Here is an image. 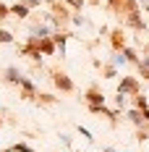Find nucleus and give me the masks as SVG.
<instances>
[{"label": "nucleus", "mask_w": 149, "mask_h": 152, "mask_svg": "<svg viewBox=\"0 0 149 152\" xmlns=\"http://www.w3.org/2000/svg\"><path fill=\"white\" fill-rule=\"evenodd\" d=\"M118 94H139V81L131 79V76H123V81L118 84Z\"/></svg>", "instance_id": "1"}, {"label": "nucleus", "mask_w": 149, "mask_h": 152, "mask_svg": "<svg viewBox=\"0 0 149 152\" xmlns=\"http://www.w3.org/2000/svg\"><path fill=\"white\" fill-rule=\"evenodd\" d=\"M52 81H55L63 92H71V89H73V81H71L65 74H60V71H55V74H52Z\"/></svg>", "instance_id": "2"}, {"label": "nucleus", "mask_w": 149, "mask_h": 152, "mask_svg": "<svg viewBox=\"0 0 149 152\" xmlns=\"http://www.w3.org/2000/svg\"><path fill=\"white\" fill-rule=\"evenodd\" d=\"M5 79H8V81H13V84H21V87L26 84V79L18 74V68H5Z\"/></svg>", "instance_id": "3"}, {"label": "nucleus", "mask_w": 149, "mask_h": 152, "mask_svg": "<svg viewBox=\"0 0 149 152\" xmlns=\"http://www.w3.org/2000/svg\"><path fill=\"white\" fill-rule=\"evenodd\" d=\"M65 37H68V34H63V31H55V34H52V39H55V45H58L60 55H65Z\"/></svg>", "instance_id": "4"}, {"label": "nucleus", "mask_w": 149, "mask_h": 152, "mask_svg": "<svg viewBox=\"0 0 149 152\" xmlns=\"http://www.w3.org/2000/svg\"><path fill=\"white\" fill-rule=\"evenodd\" d=\"M39 47H42V53H45V55H52L58 45H55V39H47V37H45V39L39 42Z\"/></svg>", "instance_id": "5"}, {"label": "nucleus", "mask_w": 149, "mask_h": 152, "mask_svg": "<svg viewBox=\"0 0 149 152\" xmlns=\"http://www.w3.org/2000/svg\"><path fill=\"white\" fill-rule=\"evenodd\" d=\"M47 34H50V31H47L45 24H37V26H31V37H39V39H45Z\"/></svg>", "instance_id": "6"}, {"label": "nucleus", "mask_w": 149, "mask_h": 152, "mask_svg": "<svg viewBox=\"0 0 149 152\" xmlns=\"http://www.w3.org/2000/svg\"><path fill=\"white\" fill-rule=\"evenodd\" d=\"M11 13H16L18 18H24V16L29 13V5H24V3H16L13 8H11Z\"/></svg>", "instance_id": "7"}, {"label": "nucleus", "mask_w": 149, "mask_h": 152, "mask_svg": "<svg viewBox=\"0 0 149 152\" xmlns=\"http://www.w3.org/2000/svg\"><path fill=\"white\" fill-rule=\"evenodd\" d=\"M128 118H131V123L141 126V123H144V113H141V110H131V113H128Z\"/></svg>", "instance_id": "8"}, {"label": "nucleus", "mask_w": 149, "mask_h": 152, "mask_svg": "<svg viewBox=\"0 0 149 152\" xmlns=\"http://www.w3.org/2000/svg\"><path fill=\"white\" fill-rule=\"evenodd\" d=\"M123 55H126V61H128V63H139V55H136L131 47H123Z\"/></svg>", "instance_id": "9"}, {"label": "nucleus", "mask_w": 149, "mask_h": 152, "mask_svg": "<svg viewBox=\"0 0 149 152\" xmlns=\"http://www.w3.org/2000/svg\"><path fill=\"white\" fill-rule=\"evenodd\" d=\"M5 152H34V150H31L29 144H13V147H8Z\"/></svg>", "instance_id": "10"}, {"label": "nucleus", "mask_w": 149, "mask_h": 152, "mask_svg": "<svg viewBox=\"0 0 149 152\" xmlns=\"http://www.w3.org/2000/svg\"><path fill=\"white\" fill-rule=\"evenodd\" d=\"M113 45H115V50H123V31L113 34Z\"/></svg>", "instance_id": "11"}, {"label": "nucleus", "mask_w": 149, "mask_h": 152, "mask_svg": "<svg viewBox=\"0 0 149 152\" xmlns=\"http://www.w3.org/2000/svg\"><path fill=\"white\" fill-rule=\"evenodd\" d=\"M139 71H141V74H144V76L149 79V58H144V61H139Z\"/></svg>", "instance_id": "12"}, {"label": "nucleus", "mask_w": 149, "mask_h": 152, "mask_svg": "<svg viewBox=\"0 0 149 152\" xmlns=\"http://www.w3.org/2000/svg\"><path fill=\"white\" fill-rule=\"evenodd\" d=\"M0 42H13V34L5 29H0Z\"/></svg>", "instance_id": "13"}, {"label": "nucleus", "mask_w": 149, "mask_h": 152, "mask_svg": "<svg viewBox=\"0 0 149 152\" xmlns=\"http://www.w3.org/2000/svg\"><path fill=\"white\" fill-rule=\"evenodd\" d=\"M136 107H139V110H149L147 107V97H139V94H136Z\"/></svg>", "instance_id": "14"}, {"label": "nucleus", "mask_w": 149, "mask_h": 152, "mask_svg": "<svg viewBox=\"0 0 149 152\" xmlns=\"http://www.w3.org/2000/svg\"><path fill=\"white\" fill-rule=\"evenodd\" d=\"M113 63H115V66H123V63H128V61H126V55L120 53V55H115V58H113Z\"/></svg>", "instance_id": "15"}, {"label": "nucleus", "mask_w": 149, "mask_h": 152, "mask_svg": "<svg viewBox=\"0 0 149 152\" xmlns=\"http://www.w3.org/2000/svg\"><path fill=\"white\" fill-rule=\"evenodd\" d=\"M8 13H11V8H5V5H0V18H5Z\"/></svg>", "instance_id": "16"}, {"label": "nucleus", "mask_w": 149, "mask_h": 152, "mask_svg": "<svg viewBox=\"0 0 149 152\" xmlns=\"http://www.w3.org/2000/svg\"><path fill=\"white\" fill-rule=\"evenodd\" d=\"M24 5H29V8H34V5H39V0H21Z\"/></svg>", "instance_id": "17"}, {"label": "nucleus", "mask_w": 149, "mask_h": 152, "mask_svg": "<svg viewBox=\"0 0 149 152\" xmlns=\"http://www.w3.org/2000/svg\"><path fill=\"white\" fill-rule=\"evenodd\" d=\"M68 3H71L73 8H81V3H84V0H68Z\"/></svg>", "instance_id": "18"}, {"label": "nucleus", "mask_w": 149, "mask_h": 152, "mask_svg": "<svg viewBox=\"0 0 149 152\" xmlns=\"http://www.w3.org/2000/svg\"><path fill=\"white\" fill-rule=\"evenodd\" d=\"M105 152H118V150H113V147H107V150H105Z\"/></svg>", "instance_id": "19"}]
</instances>
